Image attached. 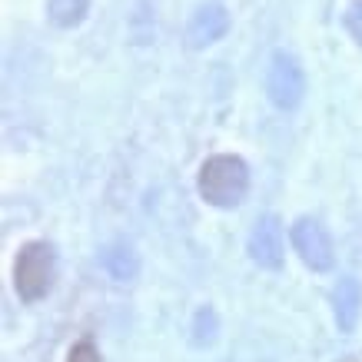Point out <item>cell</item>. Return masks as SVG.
I'll list each match as a JSON object with an SVG mask.
<instances>
[{"label": "cell", "instance_id": "277c9868", "mask_svg": "<svg viewBox=\"0 0 362 362\" xmlns=\"http://www.w3.org/2000/svg\"><path fill=\"white\" fill-rule=\"evenodd\" d=\"M289 236H293V246H296L299 259H303L309 269H316V273L332 269V240L319 220L303 216V220L293 223V233H289Z\"/></svg>", "mask_w": 362, "mask_h": 362}, {"label": "cell", "instance_id": "52a82bcc", "mask_svg": "<svg viewBox=\"0 0 362 362\" xmlns=\"http://www.w3.org/2000/svg\"><path fill=\"white\" fill-rule=\"evenodd\" d=\"M359 309H362V293L356 279H342L336 289V322L342 332H352L359 322Z\"/></svg>", "mask_w": 362, "mask_h": 362}, {"label": "cell", "instance_id": "9c48e42d", "mask_svg": "<svg viewBox=\"0 0 362 362\" xmlns=\"http://www.w3.org/2000/svg\"><path fill=\"white\" fill-rule=\"evenodd\" d=\"M90 11V0H47V13L57 27H77Z\"/></svg>", "mask_w": 362, "mask_h": 362}, {"label": "cell", "instance_id": "ba28073f", "mask_svg": "<svg viewBox=\"0 0 362 362\" xmlns=\"http://www.w3.org/2000/svg\"><path fill=\"white\" fill-rule=\"evenodd\" d=\"M103 266H107V273H110L113 279H133V276L140 273L136 252H133L130 246H123V243L107 246V252H103Z\"/></svg>", "mask_w": 362, "mask_h": 362}, {"label": "cell", "instance_id": "8992f818", "mask_svg": "<svg viewBox=\"0 0 362 362\" xmlns=\"http://www.w3.org/2000/svg\"><path fill=\"white\" fill-rule=\"evenodd\" d=\"M226 30H230L226 11L216 7V4H206V7H199L193 13V21L187 27V40H189V47H209V44H216Z\"/></svg>", "mask_w": 362, "mask_h": 362}, {"label": "cell", "instance_id": "5b68a950", "mask_svg": "<svg viewBox=\"0 0 362 362\" xmlns=\"http://www.w3.org/2000/svg\"><path fill=\"white\" fill-rule=\"evenodd\" d=\"M250 256L256 266L263 269H279L283 266V226L276 216L256 220L250 233Z\"/></svg>", "mask_w": 362, "mask_h": 362}, {"label": "cell", "instance_id": "6da1fadb", "mask_svg": "<svg viewBox=\"0 0 362 362\" xmlns=\"http://www.w3.org/2000/svg\"><path fill=\"white\" fill-rule=\"evenodd\" d=\"M197 189L199 197L216 209L240 206L246 189H250V166L243 163L240 156H230V153L209 156L206 163L199 166Z\"/></svg>", "mask_w": 362, "mask_h": 362}, {"label": "cell", "instance_id": "7a4b0ae2", "mask_svg": "<svg viewBox=\"0 0 362 362\" xmlns=\"http://www.w3.org/2000/svg\"><path fill=\"white\" fill-rule=\"evenodd\" d=\"M57 279V250L50 243H27L13 266V283L23 303H37L54 289Z\"/></svg>", "mask_w": 362, "mask_h": 362}, {"label": "cell", "instance_id": "3957f363", "mask_svg": "<svg viewBox=\"0 0 362 362\" xmlns=\"http://www.w3.org/2000/svg\"><path fill=\"white\" fill-rule=\"evenodd\" d=\"M266 93L279 110H296L303 103V93H306V77H303V66H299L296 57L279 54L273 57V64L266 70Z\"/></svg>", "mask_w": 362, "mask_h": 362}, {"label": "cell", "instance_id": "30bf717a", "mask_svg": "<svg viewBox=\"0 0 362 362\" xmlns=\"http://www.w3.org/2000/svg\"><path fill=\"white\" fill-rule=\"evenodd\" d=\"M66 362H100V352L93 349V342H77L74 349H70V359Z\"/></svg>", "mask_w": 362, "mask_h": 362}]
</instances>
